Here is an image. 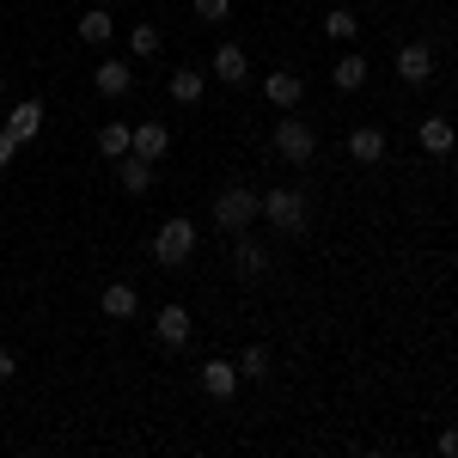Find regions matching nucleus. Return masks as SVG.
Listing matches in <instances>:
<instances>
[{"label":"nucleus","instance_id":"1","mask_svg":"<svg viewBox=\"0 0 458 458\" xmlns=\"http://www.w3.org/2000/svg\"><path fill=\"white\" fill-rule=\"evenodd\" d=\"M257 214H263V196L245 190V183H233V190L214 196V226H220V233H250Z\"/></svg>","mask_w":458,"mask_h":458},{"label":"nucleus","instance_id":"2","mask_svg":"<svg viewBox=\"0 0 458 458\" xmlns=\"http://www.w3.org/2000/svg\"><path fill=\"white\" fill-rule=\"evenodd\" d=\"M196 257V226L177 214V220H165L159 233H153V263H165V269H183Z\"/></svg>","mask_w":458,"mask_h":458},{"label":"nucleus","instance_id":"3","mask_svg":"<svg viewBox=\"0 0 458 458\" xmlns=\"http://www.w3.org/2000/svg\"><path fill=\"white\" fill-rule=\"evenodd\" d=\"M276 153H282L287 165H306L318 153V135H312V123H300L293 110H282V123H276Z\"/></svg>","mask_w":458,"mask_h":458},{"label":"nucleus","instance_id":"4","mask_svg":"<svg viewBox=\"0 0 458 458\" xmlns=\"http://www.w3.org/2000/svg\"><path fill=\"white\" fill-rule=\"evenodd\" d=\"M263 220L276 233H306V196L300 190H269L263 196Z\"/></svg>","mask_w":458,"mask_h":458},{"label":"nucleus","instance_id":"5","mask_svg":"<svg viewBox=\"0 0 458 458\" xmlns=\"http://www.w3.org/2000/svg\"><path fill=\"white\" fill-rule=\"evenodd\" d=\"M263 92H269L276 110H300V98H306V73L300 68H276L269 80H263Z\"/></svg>","mask_w":458,"mask_h":458},{"label":"nucleus","instance_id":"6","mask_svg":"<svg viewBox=\"0 0 458 458\" xmlns=\"http://www.w3.org/2000/svg\"><path fill=\"white\" fill-rule=\"evenodd\" d=\"M190 330H196L190 306H159V318H153V336H159L165 349H183V343H190Z\"/></svg>","mask_w":458,"mask_h":458},{"label":"nucleus","instance_id":"7","mask_svg":"<svg viewBox=\"0 0 458 458\" xmlns=\"http://www.w3.org/2000/svg\"><path fill=\"white\" fill-rule=\"evenodd\" d=\"M397 80H403V86H428V80H434V49H428V43H403V49H397Z\"/></svg>","mask_w":458,"mask_h":458},{"label":"nucleus","instance_id":"8","mask_svg":"<svg viewBox=\"0 0 458 458\" xmlns=\"http://www.w3.org/2000/svg\"><path fill=\"white\" fill-rule=\"evenodd\" d=\"M0 129H6L19 147L37 141V135H43V105H37V98H19V105L6 110V123H0Z\"/></svg>","mask_w":458,"mask_h":458},{"label":"nucleus","instance_id":"9","mask_svg":"<svg viewBox=\"0 0 458 458\" xmlns=\"http://www.w3.org/2000/svg\"><path fill=\"white\" fill-rule=\"evenodd\" d=\"M165 147H172V129L153 123V116H147L141 129H129V153H141V159H153V165L165 159Z\"/></svg>","mask_w":458,"mask_h":458},{"label":"nucleus","instance_id":"10","mask_svg":"<svg viewBox=\"0 0 458 458\" xmlns=\"http://www.w3.org/2000/svg\"><path fill=\"white\" fill-rule=\"evenodd\" d=\"M233 269H239V282H257L269 269V250L257 245L250 233H233Z\"/></svg>","mask_w":458,"mask_h":458},{"label":"nucleus","instance_id":"11","mask_svg":"<svg viewBox=\"0 0 458 458\" xmlns=\"http://www.w3.org/2000/svg\"><path fill=\"white\" fill-rule=\"evenodd\" d=\"M196 379H202V391H208L214 403H226V397L239 391V367H233V360H202V373H196Z\"/></svg>","mask_w":458,"mask_h":458},{"label":"nucleus","instance_id":"12","mask_svg":"<svg viewBox=\"0 0 458 458\" xmlns=\"http://www.w3.org/2000/svg\"><path fill=\"white\" fill-rule=\"evenodd\" d=\"M116 183H123L129 196H147V190L159 183V172H153V159H141V153H129V159H116Z\"/></svg>","mask_w":458,"mask_h":458},{"label":"nucleus","instance_id":"13","mask_svg":"<svg viewBox=\"0 0 458 458\" xmlns=\"http://www.w3.org/2000/svg\"><path fill=\"white\" fill-rule=\"evenodd\" d=\"M98 312H105V318H116V324H129V318L141 312V293H135L129 282H110L105 293H98Z\"/></svg>","mask_w":458,"mask_h":458},{"label":"nucleus","instance_id":"14","mask_svg":"<svg viewBox=\"0 0 458 458\" xmlns=\"http://www.w3.org/2000/svg\"><path fill=\"white\" fill-rule=\"evenodd\" d=\"M416 141H422V153H434V159H446L458 147V129L446 123V116H422V129H416Z\"/></svg>","mask_w":458,"mask_h":458},{"label":"nucleus","instance_id":"15","mask_svg":"<svg viewBox=\"0 0 458 458\" xmlns=\"http://www.w3.org/2000/svg\"><path fill=\"white\" fill-rule=\"evenodd\" d=\"M214 80H220V86H245L250 80V62H245L239 43H220V49H214Z\"/></svg>","mask_w":458,"mask_h":458},{"label":"nucleus","instance_id":"16","mask_svg":"<svg viewBox=\"0 0 458 458\" xmlns=\"http://www.w3.org/2000/svg\"><path fill=\"white\" fill-rule=\"evenodd\" d=\"M349 159H354V165H379V159H386V129L360 123V129L349 135Z\"/></svg>","mask_w":458,"mask_h":458},{"label":"nucleus","instance_id":"17","mask_svg":"<svg viewBox=\"0 0 458 458\" xmlns=\"http://www.w3.org/2000/svg\"><path fill=\"white\" fill-rule=\"evenodd\" d=\"M110 37H116V19H110V6H98V0H92V6L80 13V43H92V49H105Z\"/></svg>","mask_w":458,"mask_h":458},{"label":"nucleus","instance_id":"18","mask_svg":"<svg viewBox=\"0 0 458 458\" xmlns=\"http://www.w3.org/2000/svg\"><path fill=\"white\" fill-rule=\"evenodd\" d=\"M367 68H373L367 55L343 49V55H336V68H330V86H336V92H360V86H367Z\"/></svg>","mask_w":458,"mask_h":458},{"label":"nucleus","instance_id":"19","mask_svg":"<svg viewBox=\"0 0 458 458\" xmlns=\"http://www.w3.org/2000/svg\"><path fill=\"white\" fill-rule=\"evenodd\" d=\"M98 98H129V86H135V68L129 62H98Z\"/></svg>","mask_w":458,"mask_h":458},{"label":"nucleus","instance_id":"20","mask_svg":"<svg viewBox=\"0 0 458 458\" xmlns=\"http://www.w3.org/2000/svg\"><path fill=\"white\" fill-rule=\"evenodd\" d=\"M202 92H208V73L202 68H177L172 73V98L177 105H202Z\"/></svg>","mask_w":458,"mask_h":458},{"label":"nucleus","instance_id":"21","mask_svg":"<svg viewBox=\"0 0 458 458\" xmlns=\"http://www.w3.org/2000/svg\"><path fill=\"white\" fill-rule=\"evenodd\" d=\"M354 31H360V19H354L349 6H336V13H324V37H330V43H354Z\"/></svg>","mask_w":458,"mask_h":458},{"label":"nucleus","instance_id":"22","mask_svg":"<svg viewBox=\"0 0 458 458\" xmlns=\"http://www.w3.org/2000/svg\"><path fill=\"white\" fill-rule=\"evenodd\" d=\"M98 153L105 159H129V123H105L98 129Z\"/></svg>","mask_w":458,"mask_h":458},{"label":"nucleus","instance_id":"23","mask_svg":"<svg viewBox=\"0 0 458 458\" xmlns=\"http://www.w3.org/2000/svg\"><path fill=\"white\" fill-rule=\"evenodd\" d=\"M190 13H196V25H226L233 19V0H190Z\"/></svg>","mask_w":458,"mask_h":458},{"label":"nucleus","instance_id":"24","mask_svg":"<svg viewBox=\"0 0 458 458\" xmlns=\"http://www.w3.org/2000/svg\"><path fill=\"white\" fill-rule=\"evenodd\" d=\"M233 367H239V379H263V373H269V349H257V343H250Z\"/></svg>","mask_w":458,"mask_h":458},{"label":"nucleus","instance_id":"25","mask_svg":"<svg viewBox=\"0 0 458 458\" xmlns=\"http://www.w3.org/2000/svg\"><path fill=\"white\" fill-rule=\"evenodd\" d=\"M159 43H165V37H159V25H135V31H129V49H135V55H159Z\"/></svg>","mask_w":458,"mask_h":458},{"label":"nucleus","instance_id":"26","mask_svg":"<svg viewBox=\"0 0 458 458\" xmlns=\"http://www.w3.org/2000/svg\"><path fill=\"white\" fill-rule=\"evenodd\" d=\"M440 458H458V428H440Z\"/></svg>","mask_w":458,"mask_h":458},{"label":"nucleus","instance_id":"27","mask_svg":"<svg viewBox=\"0 0 458 458\" xmlns=\"http://www.w3.org/2000/svg\"><path fill=\"white\" fill-rule=\"evenodd\" d=\"M13 153H19V141H13V135H6V129H0V172H6V165H13Z\"/></svg>","mask_w":458,"mask_h":458},{"label":"nucleus","instance_id":"28","mask_svg":"<svg viewBox=\"0 0 458 458\" xmlns=\"http://www.w3.org/2000/svg\"><path fill=\"white\" fill-rule=\"evenodd\" d=\"M13 373H19V360H13V349H0V386H6Z\"/></svg>","mask_w":458,"mask_h":458},{"label":"nucleus","instance_id":"29","mask_svg":"<svg viewBox=\"0 0 458 458\" xmlns=\"http://www.w3.org/2000/svg\"><path fill=\"white\" fill-rule=\"evenodd\" d=\"M98 6H110V0H98Z\"/></svg>","mask_w":458,"mask_h":458}]
</instances>
